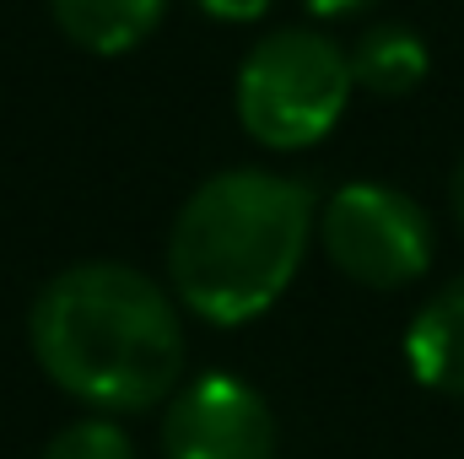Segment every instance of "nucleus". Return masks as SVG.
<instances>
[{
  "label": "nucleus",
  "instance_id": "nucleus-7",
  "mask_svg": "<svg viewBox=\"0 0 464 459\" xmlns=\"http://www.w3.org/2000/svg\"><path fill=\"white\" fill-rule=\"evenodd\" d=\"M49 5L71 44L92 54H124L162 22L168 0H49Z\"/></svg>",
  "mask_w": 464,
  "mask_h": 459
},
{
  "label": "nucleus",
  "instance_id": "nucleus-1",
  "mask_svg": "<svg viewBox=\"0 0 464 459\" xmlns=\"http://www.w3.org/2000/svg\"><path fill=\"white\" fill-rule=\"evenodd\" d=\"M33 356L82 405L146 411L179 389L184 325L151 276L114 259H87L38 292Z\"/></svg>",
  "mask_w": 464,
  "mask_h": 459
},
{
  "label": "nucleus",
  "instance_id": "nucleus-11",
  "mask_svg": "<svg viewBox=\"0 0 464 459\" xmlns=\"http://www.w3.org/2000/svg\"><path fill=\"white\" fill-rule=\"evenodd\" d=\"M314 16H346V11H362L367 0H303Z\"/></svg>",
  "mask_w": 464,
  "mask_h": 459
},
{
  "label": "nucleus",
  "instance_id": "nucleus-8",
  "mask_svg": "<svg viewBox=\"0 0 464 459\" xmlns=\"http://www.w3.org/2000/svg\"><path fill=\"white\" fill-rule=\"evenodd\" d=\"M421 76H427V44L400 22L362 33L351 49V82L378 93V98H405L421 87Z\"/></svg>",
  "mask_w": 464,
  "mask_h": 459
},
{
  "label": "nucleus",
  "instance_id": "nucleus-3",
  "mask_svg": "<svg viewBox=\"0 0 464 459\" xmlns=\"http://www.w3.org/2000/svg\"><path fill=\"white\" fill-rule=\"evenodd\" d=\"M351 54L324 33L286 27L248 49L237 65V119L276 151L314 146L351 103Z\"/></svg>",
  "mask_w": 464,
  "mask_h": 459
},
{
  "label": "nucleus",
  "instance_id": "nucleus-5",
  "mask_svg": "<svg viewBox=\"0 0 464 459\" xmlns=\"http://www.w3.org/2000/svg\"><path fill=\"white\" fill-rule=\"evenodd\" d=\"M162 459H276V416L254 384L206 373L173 395Z\"/></svg>",
  "mask_w": 464,
  "mask_h": 459
},
{
  "label": "nucleus",
  "instance_id": "nucleus-4",
  "mask_svg": "<svg viewBox=\"0 0 464 459\" xmlns=\"http://www.w3.org/2000/svg\"><path fill=\"white\" fill-rule=\"evenodd\" d=\"M319 243L351 281L394 292L411 287L432 265V222L427 211L389 184H346L319 211Z\"/></svg>",
  "mask_w": 464,
  "mask_h": 459
},
{
  "label": "nucleus",
  "instance_id": "nucleus-6",
  "mask_svg": "<svg viewBox=\"0 0 464 459\" xmlns=\"http://www.w3.org/2000/svg\"><path fill=\"white\" fill-rule=\"evenodd\" d=\"M405 356L411 373L427 389L443 395H464V276L449 281L405 330Z\"/></svg>",
  "mask_w": 464,
  "mask_h": 459
},
{
  "label": "nucleus",
  "instance_id": "nucleus-10",
  "mask_svg": "<svg viewBox=\"0 0 464 459\" xmlns=\"http://www.w3.org/2000/svg\"><path fill=\"white\" fill-rule=\"evenodd\" d=\"M195 5L217 22H254V16L270 11V0H195Z\"/></svg>",
  "mask_w": 464,
  "mask_h": 459
},
{
  "label": "nucleus",
  "instance_id": "nucleus-9",
  "mask_svg": "<svg viewBox=\"0 0 464 459\" xmlns=\"http://www.w3.org/2000/svg\"><path fill=\"white\" fill-rule=\"evenodd\" d=\"M44 459H135V444L124 438V427H114L109 416H87L71 422L49 438Z\"/></svg>",
  "mask_w": 464,
  "mask_h": 459
},
{
  "label": "nucleus",
  "instance_id": "nucleus-2",
  "mask_svg": "<svg viewBox=\"0 0 464 459\" xmlns=\"http://www.w3.org/2000/svg\"><path fill=\"white\" fill-rule=\"evenodd\" d=\"M319 228L314 195L265 168H227L206 179L168 232V276L189 314L211 325L259 319L297 276Z\"/></svg>",
  "mask_w": 464,
  "mask_h": 459
},
{
  "label": "nucleus",
  "instance_id": "nucleus-12",
  "mask_svg": "<svg viewBox=\"0 0 464 459\" xmlns=\"http://www.w3.org/2000/svg\"><path fill=\"white\" fill-rule=\"evenodd\" d=\"M454 211H459V228H464V162H459V173H454Z\"/></svg>",
  "mask_w": 464,
  "mask_h": 459
}]
</instances>
